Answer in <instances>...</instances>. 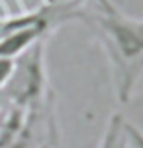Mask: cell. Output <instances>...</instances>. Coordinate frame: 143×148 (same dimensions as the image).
Instances as JSON below:
<instances>
[{
    "label": "cell",
    "mask_w": 143,
    "mask_h": 148,
    "mask_svg": "<svg viewBox=\"0 0 143 148\" xmlns=\"http://www.w3.org/2000/svg\"><path fill=\"white\" fill-rule=\"evenodd\" d=\"M0 129H2V111H0Z\"/></svg>",
    "instance_id": "9"
},
{
    "label": "cell",
    "mask_w": 143,
    "mask_h": 148,
    "mask_svg": "<svg viewBox=\"0 0 143 148\" xmlns=\"http://www.w3.org/2000/svg\"><path fill=\"white\" fill-rule=\"evenodd\" d=\"M12 70H14V59L0 57V90L4 88V84L8 82V78L12 76Z\"/></svg>",
    "instance_id": "5"
},
{
    "label": "cell",
    "mask_w": 143,
    "mask_h": 148,
    "mask_svg": "<svg viewBox=\"0 0 143 148\" xmlns=\"http://www.w3.org/2000/svg\"><path fill=\"white\" fill-rule=\"evenodd\" d=\"M75 6L81 8H114L110 0H75Z\"/></svg>",
    "instance_id": "6"
},
{
    "label": "cell",
    "mask_w": 143,
    "mask_h": 148,
    "mask_svg": "<svg viewBox=\"0 0 143 148\" xmlns=\"http://www.w3.org/2000/svg\"><path fill=\"white\" fill-rule=\"evenodd\" d=\"M43 39L30 47L26 53L14 59V70L8 78L0 94L8 105H16L26 111L41 109V103L47 99V72Z\"/></svg>",
    "instance_id": "2"
},
{
    "label": "cell",
    "mask_w": 143,
    "mask_h": 148,
    "mask_svg": "<svg viewBox=\"0 0 143 148\" xmlns=\"http://www.w3.org/2000/svg\"><path fill=\"white\" fill-rule=\"evenodd\" d=\"M76 18L96 33L112 66L116 97L128 103L143 76V20L120 14L116 8H81Z\"/></svg>",
    "instance_id": "1"
},
{
    "label": "cell",
    "mask_w": 143,
    "mask_h": 148,
    "mask_svg": "<svg viewBox=\"0 0 143 148\" xmlns=\"http://www.w3.org/2000/svg\"><path fill=\"white\" fill-rule=\"evenodd\" d=\"M37 148H55V142H53L51 136H47L45 140H41V142H39V146H37Z\"/></svg>",
    "instance_id": "7"
},
{
    "label": "cell",
    "mask_w": 143,
    "mask_h": 148,
    "mask_svg": "<svg viewBox=\"0 0 143 148\" xmlns=\"http://www.w3.org/2000/svg\"><path fill=\"white\" fill-rule=\"evenodd\" d=\"M124 133H126V144H128V148H143V131L139 127L126 121L124 123Z\"/></svg>",
    "instance_id": "4"
},
{
    "label": "cell",
    "mask_w": 143,
    "mask_h": 148,
    "mask_svg": "<svg viewBox=\"0 0 143 148\" xmlns=\"http://www.w3.org/2000/svg\"><path fill=\"white\" fill-rule=\"evenodd\" d=\"M124 123H126V119H124L121 113H112L96 148H128L126 133H124Z\"/></svg>",
    "instance_id": "3"
},
{
    "label": "cell",
    "mask_w": 143,
    "mask_h": 148,
    "mask_svg": "<svg viewBox=\"0 0 143 148\" xmlns=\"http://www.w3.org/2000/svg\"><path fill=\"white\" fill-rule=\"evenodd\" d=\"M4 105H6V101H4V97H2V94H0V111L4 109Z\"/></svg>",
    "instance_id": "8"
}]
</instances>
